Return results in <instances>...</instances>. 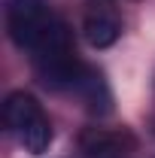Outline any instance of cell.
Returning <instances> with one entry per match:
<instances>
[{
    "instance_id": "cell-1",
    "label": "cell",
    "mask_w": 155,
    "mask_h": 158,
    "mask_svg": "<svg viewBox=\"0 0 155 158\" xmlns=\"http://www.w3.org/2000/svg\"><path fill=\"white\" fill-rule=\"evenodd\" d=\"M3 118L9 134L15 137L24 152L43 155L52 143V122L46 116V110L40 106V100L27 91H12L3 103Z\"/></svg>"
},
{
    "instance_id": "cell-2",
    "label": "cell",
    "mask_w": 155,
    "mask_h": 158,
    "mask_svg": "<svg viewBox=\"0 0 155 158\" xmlns=\"http://www.w3.org/2000/svg\"><path fill=\"white\" fill-rule=\"evenodd\" d=\"M58 21L61 19L46 6V0H6V31L19 49L37 52Z\"/></svg>"
},
{
    "instance_id": "cell-3",
    "label": "cell",
    "mask_w": 155,
    "mask_h": 158,
    "mask_svg": "<svg viewBox=\"0 0 155 158\" xmlns=\"http://www.w3.org/2000/svg\"><path fill=\"white\" fill-rule=\"evenodd\" d=\"M82 34L94 49L113 46L122 34V15L116 12V0H91L82 19Z\"/></svg>"
},
{
    "instance_id": "cell-4",
    "label": "cell",
    "mask_w": 155,
    "mask_h": 158,
    "mask_svg": "<svg viewBox=\"0 0 155 158\" xmlns=\"http://www.w3.org/2000/svg\"><path fill=\"white\" fill-rule=\"evenodd\" d=\"M79 152H82V158H131L134 140L125 131L88 128L79 137Z\"/></svg>"
},
{
    "instance_id": "cell-5",
    "label": "cell",
    "mask_w": 155,
    "mask_h": 158,
    "mask_svg": "<svg viewBox=\"0 0 155 158\" xmlns=\"http://www.w3.org/2000/svg\"><path fill=\"white\" fill-rule=\"evenodd\" d=\"M73 94H76L91 113H97V116H103V113L113 110V94H110V88H107V82H103V73L94 70V67H82Z\"/></svg>"
}]
</instances>
